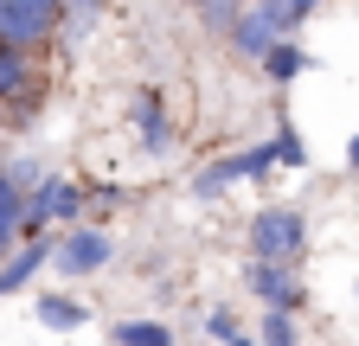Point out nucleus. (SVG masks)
<instances>
[{"instance_id": "f8f14e48", "label": "nucleus", "mask_w": 359, "mask_h": 346, "mask_svg": "<svg viewBox=\"0 0 359 346\" xmlns=\"http://www.w3.org/2000/svg\"><path fill=\"white\" fill-rule=\"evenodd\" d=\"M308 64H314V58H308V46H302V39H283V46L263 58V77H269V83L283 90V83H295V77H302Z\"/></svg>"}, {"instance_id": "20e7f679", "label": "nucleus", "mask_w": 359, "mask_h": 346, "mask_svg": "<svg viewBox=\"0 0 359 346\" xmlns=\"http://www.w3.org/2000/svg\"><path fill=\"white\" fill-rule=\"evenodd\" d=\"M65 32V0H0V46L39 52Z\"/></svg>"}, {"instance_id": "4468645a", "label": "nucleus", "mask_w": 359, "mask_h": 346, "mask_svg": "<svg viewBox=\"0 0 359 346\" xmlns=\"http://www.w3.org/2000/svg\"><path fill=\"white\" fill-rule=\"evenodd\" d=\"M109 340L116 346H173V327L167 321H116Z\"/></svg>"}, {"instance_id": "6ab92c4d", "label": "nucleus", "mask_w": 359, "mask_h": 346, "mask_svg": "<svg viewBox=\"0 0 359 346\" xmlns=\"http://www.w3.org/2000/svg\"><path fill=\"white\" fill-rule=\"evenodd\" d=\"M193 7H205V0H193Z\"/></svg>"}, {"instance_id": "1a4fd4ad", "label": "nucleus", "mask_w": 359, "mask_h": 346, "mask_svg": "<svg viewBox=\"0 0 359 346\" xmlns=\"http://www.w3.org/2000/svg\"><path fill=\"white\" fill-rule=\"evenodd\" d=\"M283 39H289V32H283L276 20H269L263 7H244V13H238V26H231V52H238V58H257V64H263L269 52L283 46Z\"/></svg>"}, {"instance_id": "9b49d317", "label": "nucleus", "mask_w": 359, "mask_h": 346, "mask_svg": "<svg viewBox=\"0 0 359 346\" xmlns=\"http://www.w3.org/2000/svg\"><path fill=\"white\" fill-rule=\"evenodd\" d=\"M26 90H32V52L0 46V109H7V103H20Z\"/></svg>"}, {"instance_id": "9d476101", "label": "nucleus", "mask_w": 359, "mask_h": 346, "mask_svg": "<svg viewBox=\"0 0 359 346\" xmlns=\"http://www.w3.org/2000/svg\"><path fill=\"white\" fill-rule=\"evenodd\" d=\"M32 314H39V327H52V333H77V327H90V308H83V301H71V295H39Z\"/></svg>"}, {"instance_id": "39448f33", "label": "nucleus", "mask_w": 359, "mask_h": 346, "mask_svg": "<svg viewBox=\"0 0 359 346\" xmlns=\"http://www.w3.org/2000/svg\"><path fill=\"white\" fill-rule=\"evenodd\" d=\"M109 263H116V237L103 225H71V231H58V250H52V270L58 276L83 282V276H97Z\"/></svg>"}, {"instance_id": "0eeeda50", "label": "nucleus", "mask_w": 359, "mask_h": 346, "mask_svg": "<svg viewBox=\"0 0 359 346\" xmlns=\"http://www.w3.org/2000/svg\"><path fill=\"white\" fill-rule=\"evenodd\" d=\"M128 122H135V148H142L148 160L173 154V116H167V97L154 90V83H142V90L128 97Z\"/></svg>"}, {"instance_id": "7ed1b4c3", "label": "nucleus", "mask_w": 359, "mask_h": 346, "mask_svg": "<svg viewBox=\"0 0 359 346\" xmlns=\"http://www.w3.org/2000/svg\"><path fill=\"white\" fill-rule=\"evenodd\" d=\"M269 167H283V160H276V141H250V148H238V154H218V160H205V167L193 173V199L212 205V199L231 193L238 180H263Z\"/></svg>"}, {"instance_id": "6e6552de", "label": "nucleus", "mask_w": 359, "mask_h": 346, "mask_svg": "<svg viewBox=\"0 0 359 346\" xmlns=\"http://www.w3.org/2000/svg\"><path fill=\"white\" fill-rule=\"evenodd\" d=\"M52 250H58V237L52 231H39V237H20L13 244V256H7V263H0V301H7V295H20L45 263H52Z\"/></svg>"}, {"instance_id": "f257e3e1", "label": "nucleus", "mask_w": 359, "mask_h": 346, "mask_svg": "<svg viewBox=\"0 0 359 346\" xmlns=\"http://www.w3.org/2000/svg\"><path fill=\"white\" fill-rule=\"evenodd\" d=\"M244 244L257 263H302L308 256V219L295 205H257L250 225H244Z\"/></svg>"}, {"instance_id": "423d86ee", "label": "nucleus", "mask_w": 359, "mask_h": 346, "mask_svg": "<svg viewBox=\"0 0 359 346\" xmlns=\"http://www.w3.org/2000/svg\"><path fill=\"white\" fill-rule=\"evenodd\" d=\"M244 289L257 295V308H276V314H302L308 308V289H302V263H244Z\"/></svg>"}, {"instance_id": "f03ea898", "label": "nucleus", "mask_w": 359, "mask_h": 346, "mask_svg": "<svg viewBox=\"0 0 359 346\" xmlns=\"http://www.w3.org/2000/svg\"><path fill=\"white\" fill-rule=\"evenodd\" d=\"M83 212H90V186L65 180V173H45V180L26 193V231L20 237H39V231H52V225H83Z\"/></svg>"}, {"instance_id": "ddd939ff", "label": "nucleus", "mask_w": 359, "mask_h": 346, "mask_svg": "<svg viewBox=\"0 0 359 346\" xmlns=\"http://www.w3.org/2000/svg\"><path fill=\"white\" fill-rule=\"evenodd\" d=\"M257 346H302V314L263 308V314H257Z\"/></svg>"}, {"instance_id": "dca6fc26", "label": "nucleus", "mask_w": 359, "mask_h": 346, "mask_svg": "<svg viewBox=\"0 0 359 346\" xmlns=\"http://www.w3.org/2000/svg\"><path fill=\"white\" fill-rule=\"evenodd\" d=\"M103 13V0H65V32H90Z\"/></svg>"}, {"instance_id": "2eb2a0df", "label": "nucleus", "mask_w": 359, "mask_h": 346, "mask_svg": "<svg viewBox=\"0 0 359 346\" xmlns=\"http://www.w3.org/2000/svg\"><path fill=\"white\" fill-rule=\"evenodd\" d=\"M269 141H276V160H283V167H308V141H302V128H295L289 116L276 122V135H269Z\"/></svg>"}, {"instance_id": "a211bd4d", "label": "nucleus", "mask_w": 359, "mask_h": 346, "mask_svg": "<svg viewBox=\"0 0 359 346\" xmlns=\"http://www.w3.org/2000/svg\"><path fill=\"white\" fill-rule=\"evenodd\" d=\"M346 167L359 173V128H353V141H346Z\"/></svg>"}, {"instance_id": "aec40b11", "label": "nucleus", "mask_w": 359, "mask_h": 346, "mask_svg": "<svg viewBox=\"0 0 359 346\" xmlns=\"http://www.w3.org/2000/svg\"><path fill=\"white\" fill-rule=\"evenodd\" d=\"M244 7H250V0H244Z\"/></svg>"}, {"instance_id": "f3484780", "label": "nucleus", "mask_w": 359, "mask_h": 346, "mask_svg": "<svg viewBox=\"0 0 359 346\" xmlns=\"http://www.w3.org/2000/svg\"><path fill=\"white\" fill-rule=\"evenodd\" d=\"M205 340H212V346L238 340V314H231V308H205Z\"/></svg>"}]
</instances>
